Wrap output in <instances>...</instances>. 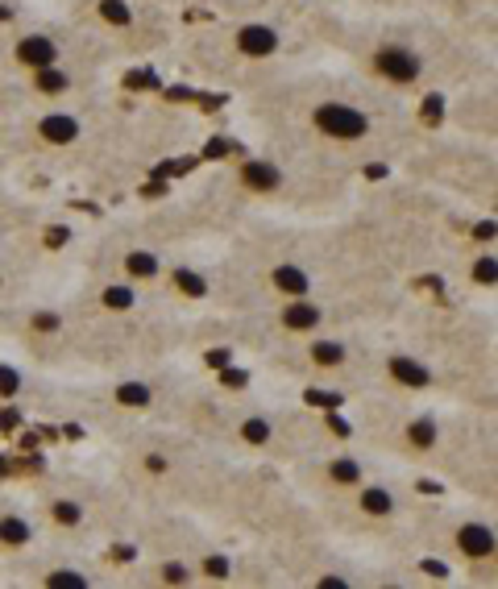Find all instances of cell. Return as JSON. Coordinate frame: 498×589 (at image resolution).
<instances>
[{
    "mask_svg": "<svg viewBox=\"0 0 498 589\" xmlns=\"http://www.w3.org/2000/svg\"><path fill=\"white\" fill-rule=\"evenodd\" d=\"M315 129L328 133V137H337V141H357V137H366L370 121H366V112H357L353 104L328 100V104L315 108Z\"/></svg>",
    "mask_w": 498,
    "mask_h": 589,
    "instance_id": "cell-1",
    "label": "cell"
},
{
    "mask_svg": "<svg viewBox=\"0 0 498 589\" xmlns=\"http://www.w3.org/2000/svg\"><path fill=\"white\" fill-rule=\"evenodd\" d=\"M374 66H378V75H386V79H395V83H415L419 79V59L403 50V46H386V50H378L374 54Z\"/></svg>",
    "mask_w": 498,
    "mask_h": 589,
    "instance_id": "cell-2",
    "label": "cell"
},
{
    "mask_svg": "<svg viewBox=\"0 0 498 589\" xmlns=\"http://www.w3.org/2000/svg\"><path fill=\"white\" fill-rule=\"evenodd\" d=\"M17 62L30 66V71L54 66V62H59V46H54V37H46V33H25V37L17 42Z\"/></svg>",
    "mask_w": 498,
    "mask_h": 589,
    "instance_id": "cell-3",
    "label": "cell"
},
{
    "mask_svg": "<svg viewBox=\"0 0 498 589\" xmlns=\"http://www.w3.org/2000/svg\"><path fill=\"white\" fill-rule=\"evenodd\" d=\"M457 548H461L465 556H473V560H486V556H494L498 540H494V531L486 527V523H465V527L457 531Z\"/></svg>",
    "mask_w": 498,
    "mask_h": 589,
    "instance_id": "cell-4",
    "label": "cell"
},
{
    "mask_svg": "<svg viewBox=\"0 0 498 589\" xmlns=\"http://www.w3.org/2000/svg\"><path fill=\"white\" fill-rule=\"evenodd\" d=\"M237 50L249 54V59H266V54L279 50V33L270 30V25H245V30L237 33Z\"/></svg>",
    "mask_w": 498,
    "mask_h": 589,
    "instance_id": "cell-5",
    "label": "cell"
},
{
    "mask_svg": "<svg viewBox=\"0 0 498 589\" xmlns=\"http://www.w3.org/2000/svg\"><path fill=\"white\" fill-rule=\"evenodd\" d=\"M37 133H42L50 146H71V141L79 137V121H75V117H66V112H50V117H42Z\"/></svg>",
    "mask_w": 498,
    "mask_h": 589,
    "instance_id": "cell-6",
    "label": "cell"
},
{
    "mask_svg": "<svg viewBox=\"0 0 498 589\" xmlns=\"http://www.w3.org/2000/svg\"><path fill=\"white\" fill-rule=\"evenodd\" d=\"M241 183L249 187V191H274V187H282V170L274 166V162H245L241 166Z\"/></svg>",
    "mask_w": 498,
    "mask_h": 589,
    "instance_id": "cell-7",
    "label": "cell"
},
{
    "mask_svg": "<svg viewBox=\"0 0 498 589\" xmlns=\"http://www.w3.org/2000/svg\"><path fill=\"white\" fill-rule=\"evenodd\" d=\"M320 320H324V311L315 308V303H308L303 295H299V303H286V311H282V324L291 332H315Z\"/></svg>",
    "mask_w": 498,
    "mask_h": 589,
    "instance_id": "cell-8",
    "label": "cell"
},
{
    "mask_svg": "<svg viewBox=\"0 0 498 589\" xmlns=\"http://www.w3.org/2000/svg\"><path fill=\"white\" fill-rule=\"evenodd\" d=\"M390 378L403 382V386H428L432 382V373L424 370L415 357H390Z\"/></svg>",
    "mask_w": 498,
    "mask_h": 589,
    "instance_id": "cell-9",
    "label": "cell"
},
{
    "mask_svg": "<svg viewBox=\"0 0 498 589\" xmlns=\"http://www.w3.org/2000/svg\"><path fill=\"white\" fill-rule=\"evenodd\" d=\"M274 286H279L282 295H308V286H311V279H308V270H299V266H279L274 270Z\"/></svg>",
    "mask_w": 498,
    "mask_h": 589,
    "instance_id": "cell-10",
    "label": "cell"
},
{
    "mask_svg": "<svg viewBox=\"0 0 498 589\" xmlns=\"http://www.w3.org/2000/svg\"><path fill=\"white\" fill-rule=\"evenodd\" d=\"M344 344L341 341H315L311 344V361L315 366H324V370H337V366H344Z\"/></svg>",
    "mask_w": 498,
    "mask_h": 589,
    "instance_id": "cell-11",
    "label": "cell"
},
{
    "mask_svg": "<svg viewBox=\"0 0 498 589\" xmlns=\"http://www.w3.org/2000/svg\"><path fill=\"white\" fill-rule=\"evenodd\" d=\"M117 403L133 407V411H137V407H150L154 403V390H150L146 382H121V386H117Z\"/></svg>",
    "mask_w": 498,
    "mask_h": 589,
    "instance_id": "cell-12",
    "label": "cell"
},
{
    "mask_svg": "<svg viewBox=\"0 0 498 589\" xmlns=\"http://www.w3.org/2000/svg\"><path fill=\"white\" fill-rule=\"evenodd\" d=\"M0 544H4V548H21V544H30V523L17 519V515H4V519H0Z\"/></svg>",
    "mask_w": 498,
    "mask_h": 589,
    "instance_id": "cell-13",
    "label": "cell"
},
{
    "mask_svg": "<svg viewBox=\"0 0 498 589\" xmlns=\"http://www.w3.org/2000/svg\"><path fill=\"white\" fill-rule=\"evenodd\" d=\"M50 519H54L59 527H79V523H83V506L71 502V498H54V502H50Z\"/></svg>",
    "mask_w": 498,
    "mask_h": 589,
    "instance_id": "cell-14",
    "label": "cell"
},
{
    "mask_svg": "<svg viewBox=\"0 0 498 589\" xmlns=\"http://www.w3.org/2000/svg\"><path fill=\"white\" fill-rule=\"evenodd\" d=\"M124 270H129L133 279H154L158 274V257L154 253H146V249H133V253H124Z\"/></svg>",
    "mask_w": 498,
    "mask_h": 589,
    "instance_id": "cell-15",
    "label": "cell"
},
{
    "mask_svg": "<svg viewBox=\"0 0 498 589\" xmlns=\"http://www.w3.org/2000/svg\"><path fill=\"white\" fill-rule=\"evenodd\" d=\"M33 83H37V92H50V95H59V92L71 88L66 71H59V66H42V71H33Z\"/></svg>",
    "mask_w": 498,
    "mask_h": 589,
    "instance_id": "cell-16",
    "label": "cell"
},
{
    "mask_svg": "<svg viewBox=\"0 0 498 589\" xmlns=\"http://www.w3.org/2000/svg\"><path fill=\"white\" fill-rule=\"evenodd\" d=\"M361 511H366V515H390V511H395V498L386 494L382 486H374V490L361 494Z\"/></svg>",
    "mask_w": 498,
    "mask_h": 589,
    "instance_id": "cell-17",
    "label": "cell"
},
{
    "mask_svg": "<svg viewBox=\"0 0 498 589\" xmlns=\"http://www.w3.org/2000/svg\"><path fill=\"white\" fill-rule=\"evenodd\" d=\"M175 286L183 295H191V299H204L208 295V282H204V274H195V270H175Z\"/></svg>",
    "mask_w": 498,
    "mask_h": 589,
    "instance_id": "cell-18",
    "label": "cell"
},
{
    "mask_svg": "<svg viewBox=\"0 0 498 589\" xmlns=\"http://www.w3.org/2000/svg\"><path fill=\"white\" fill-rule=\"evenodd\" d=\"M100 303H104L108 311H129L137 299H133V291H129V286H108V291L100 295Z\"/></svg>",
    "mask_w": 498,
    "mask_h": 589,
    "instance_id": "cell-19",
    "label": "cell"
},
{
    "mask_svg": "<svg viewBox=\"0 0 498 589\" xmlns=\"http://www.w3.org/2000/svg\"><path fill=\"white\" fill-rule=\"evenodd\" d=\"M407 440H411L415 448H432L436 444V424L432 419H415V424L407 428Z\"/></svg>",
    "mask_w": 498,
    "mask_h": 589,
    "instance_id": "cell-20",
    "label": "cell"
},
{
    "mask_svg": "<svg viewBox=\"0 0 498 589\" xmlns=\"http://www.w3.org/2000/svg\"><path fill=\"white\" fill-rule=\"evenodd\" d=\"M100 17H104L108 25H129V21H133V13H129L124 0H100Z\"/></svg>",
    "mask_w": 498,
    "mask_h": 589,
    "instance_id": "cell-21",
    "label": "cell"
},
{
    "mask_svg": "<svg viewBox=\"0 0 498 589\" xmlns=\"http://www.w3.org/2000/svg\"><path fill=\"white\" fill-rule=\"evenodd\" d=\"M328 473H332V482L353 486V482L361 477V465H357V461H349V457H341V461H332V465H328Z\"/></svg>",
    "mask_w": 498,
    "mask_h": 589,
    "instance_id": "cell-22",
    "label": "cell"
},
{
    "mask_svg": "<svg viewBox=\"0 0 498 589\" xmlns=\"http://www.w3.org/2000/svg\"><path fill=\"white\" fill-rule=\"evenodd\" d=\"M46 585H50V589H88V577H83V573L62 568V573H50V577H46Z\"/></svg>",
    "mask_w": 498,
    "mask_h": 589,
    "instance_id": "cell-23",
    "label": "cell"
},
{
    "mask_svg": "<svg viewBox=\"0 0 498 589\" xmlns=\"http://www.w3.org/2000/svg\"><path fill=\"white\" fill-rule=\"evenodd\" d=\"M303 403L324 407V411H337V407L344 403V395H337V390H303Z\"/></svg>",
    "mask_w": 498,
    "mask_h": 589,
    "instance_id": "cell-24",
    "label": "cell"
},
{
    "mask_svg": "<svg viewBox=\"0 0 498 589\" xmlns=\"http://www.w3.org/2000/svg\"><path fill=\"white\" fill-rule=\"evenodd\" d=\"M241 440H245V444H266V440H270V424H266V419H245V424H241Z\"/></svg>",
    "mask_w": 498,
    "mask_h": 589,
    "instance_id": "cell-25",
    "label": "cell"
},
{
    "mask_svg": "<svg viewBox=\"0 0 498 589\" xmlns=\"http://www.w3.org/2000/svg\"><path fill=\"white\" fill-rule=\"evenodd\" d=\"M17 390H21V373L13 370V366H0V395H4V399H13Z\"/></svg>",
    "mask_w": 498,
    "mask_h": 589,
    "instance_id": "cell-26",
    "label": "cell"
},
{
    "mask_svg": "<svg viewBox=\"0 0 498 589\" xmlns=\"http://www.w3.org/2000/svg\"><path fill=\"white\" fill-rule=\"evenodd\" d=\"M220 382H224L228 390H241V386H249V370H241V366H224V370H220Z\"/></svg>",
    "mask_w": 498,
    "mask_h": 589,
    "instance_id": "cell-27",
    "label": "cell"
},
{
    "mask_svg": "<svg viewBox=\"0 0 498 589\" xmlns=\"http://www.w3.org/2000/svg\"><path fill=\"white\" fill-rule=\"evenodd\" d=\"M473 282H498V262L494 257H477V262H473Z\"/></svg>",
    "mask_w": 498,
    "mask_h": 589,
    "instance_id": "cell-28",
    "label": "cell"
},
{
    "mask_svg": "<svg viewBox=\"0 0 498 589\" xmlns=\"http://www.w3.org/2000/svg\"><path fill=\"white\" fill-rule=\"evenodd\" d=\"M440 117H444V100H440V95H428V100H424V121L440 124Z\"/></svg>",
    "mask_w": 498,
    "mask_h": 589,
    "instance_id": "cell-29",
    "label": "cell"
},
{
    "mask_svg": "<svg viewBox=\"0 0 498 589\" xmlns=\"http://www.w3.org/2000/svg\"><path fill=\"white\" fill-rule=\"evenodd\" d=\"M162 581H170V585H179L183 581L187 585V568L179 564V560H170V564H162Z\"/></svg>",
    "mask_w": 498,
    "mask_h": 589,
    "instance_id": "cell-30",
    "label": "cell"
},
{
    "mask_svg": "<svg viewBox=\"0 0 498 589\" xmlns=\"http://www.w3.org/2000/svg\"><path fill=\"white\" fill-rule=\"evenodd\" d=\"M30 324L37 328V332H54V328H59V315H54V311H37Z\"/></svg>",
    "mask_w": 498,
    "mask_h": 589,
    "instance_id": "cell-31",
    "label": "cell"
},
{
    "mask_svg": "<svg viewBox=\"0 0 498 589\" xmlns=\"http://www.w3.org/2000/svg\"><path fill=\"white\" fill-rule=\"evenodd\" d=\"M66 241H71V228H62V224H54V228H46V245H50V249L66 245Z\"/></svg>",
    "mask_w": 498,
    "mask_h": 589,
    "instance_id": "cell-32",
    "label": "cell"
},
{
    "mask_svg": "<svg viewBox=\"0 0 498 589\" xmlns=\"http://www.w3.org/2000/svg\"><path fill=\"white\" fill-rule=\"evenodd\" d=\"M204 573H208V577H228V560L224 556H208L204 560Z\"/></svg>",
    "mask_w": 498,
    "mask_h": 589,
    "instance_id": "cell-33",
    "label": "cell"
},
{
    "mask_svg": "<svg viewBox=\"0 0 498 589\" xmlns=\"http://www.w3.org/2000/svg\"><path fill=\"white\" fill-rule=\"evenodd\" d=\"M228 150H233V146H228L224 137H212V141L204 146V158H224V154H228Z\"/></svg>",
    "mask_w": 498,
    "mask_h": 589,
    "instance_id": "cell-34",
    "label": "cell"
},
{
    "mask_svg": "<svg viewBox=\"0 0 498 589\" xmlns=\"http://www.w3.org/2000/svg\"><path fill=\"white\" fill-rule=\"evenodd\" d=\"M473 237H477V241H494V237H498V224H494V220H482V224L473 228Z\"/></svg>",
    "mask_w": 498,
    "mask_h": 589,
    "instance_id": "cell-35",
    "label": "cell"
},
{
    "mask_svg": "<svg viewBox=\"0 0 498 589\" xmlns=\"http://www.w3.org/2000/svg\"><path fill=\"white\" fill-rule=\"evenodd\" d=\"M419 568H424L428 577H448V564H444V560H424Z\"/></svg>",
    "mask_w": 498,
    "mask_h": 589,
    "instance_id": "cell-36",
    "label": "cell"
},
{
    "mask_svg": "<svg viewBox=\"0 0 498 589\" xmlns=\"http://www.w3.org/2000/svg\"><path fill=\"white\" fill-rule=\"evenodd\" d=\"M328 428H332V432H337V436H353V428L344 424L341 415H328Z\"/></svg>",
    "mask_w": 498,
    "mask_h": 589,
    "instance_id": "cell-37",
    "label": "cell"
},
{
    "mask_svg": "<svg viewBox=\"0 0 498 589\" xmlns=\"http://www.w3.org/2000/svg\"><path fill=\"white\" fill-rule=\"evenodd\" d=\"M129 83H133V88H154L158 79H154V75H146V71H141V75H133Z\"/></svg>",
    "mask_w": 498,
    "mask_h": 589,
    "instance_id": "cell-38",
    "label": "cell"
},
{
    "mask_svg": "<svg viewBox=\"0 0 498 589\" xmlns=\"http://www.w3.org/2000/svg\"><path fill=\"white\" fill-rule=\"evenodd\" d=\"M146 469L150 473H166V457H146Z\"/></svg>",
    "mask_w": 498,
    "mask_h": 589,
    "instance_id": "cell-39",
    "label": "cell"
},
{
    "mask_svg": "<svg viewBox=\"0 0 498 589\" xmlns=\"http://www.w3.org/2000/svg\"><path fill=\"white\" fill-rule=\"evenodd\" d=\"M366 175H370V179H386V166H382V162H370Z\"/></svg>",
    "mask_w": 498,
    "mask_h": 589,
    "instance_id": "cell-40",
    "label": "cell"
},
{
    "mask_svg": "<svg viewBox=\"0 0 498 589\" xmlns=\"http://www.w3.org/2000/svg\"><path fill=\"white\" fill-rule=\"evenodd\" d=\"M208 366H228V353H208Z\"/></svg>",
    "mask_w": 498,
    "mask_h": 589,
    "instance_id": "cell-41",
    "label": "cell"
},
{
    "mask_svg": "<svg viewBox=\"0 0 498 589\" xmlns=\"http://www.w3.org/2000/svg\"><path fill=\"white\" fill-rule=\"evenodd\" d=\"M320 585H324V589H344V581H341V577H324Z\"/></svg>",
    "mask_w": 498,
    "mask_h": 589,
    "instance_id": "cell-42",
    "label": "cell"
},
{
    "mask_svg": "<svg viewBox=\"0 0 498 589\" xmlns=\"http://www.w3.org/2000/svg\"><path fill=\"white\" fill-rule=\"evenodd\" d=\"M8 17H13V13H8V8H4V4H0V21H8Z\"/></svg>",
    "mask_w": 498,
    "mask_h": 589,
    "instance_id": "cell-43",
    "label": "cell"
}]
</instances>
